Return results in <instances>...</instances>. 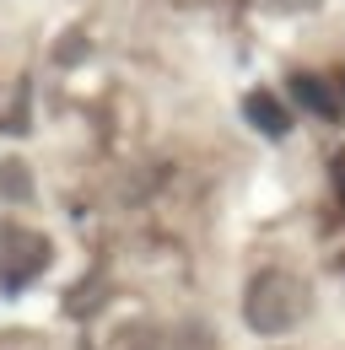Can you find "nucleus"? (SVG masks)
Segmentation results:
<instances>
[{"label":"nucleus","mask_w":345,"mask_h":350,"mask_svg":"<svg viewBox=\"0 0 345 350\" xmlns=\"http://www.w3.org/2000/svg\"><path fill=\"white\" fill-rule=\"evenodd\" d=\"M243 318H248L254 334H286L307 318V286L286 269H264L243 291Z\"/></svg>","instance_id":"f257e3e1"},{"label":"nucleus","mask_w":345,"mask_h":350,"mask_svg":"<svg viewBox=\"0 0 345 350\" xmlns=\"http://www.w3.org/2000/svg\"><path fill=\"white\" fill-rule=\"evenodd\" d=\"M49 259H54L49 237H38V232H11V237H5V254H0V286H5V291L33 286L43 269H49Z\"/></svg>","instance_id":"f03ea898"},{"label":"nucleus","mask_w":345,"mask_h":350,"mask_svg":"<svg viewBox=\"0 0 345 350\" xmlns=\"http://www.w3.org/2000/svg\"><path fill=\"white\" fill-rule=\"evenodd\" d=\"M292 103L297 108H307V113H318V119H345V103H340V92L329 87V81H318V76H307V70H297L292 76Z\"/></svg>","instance_id":"7ed1b4c3"},{"label":"nucleus","mask_w":345,"mask_h":350,"mask_svg":"<svg viewBox=\"0 0 345 350\" xmlns=\"http://www.w3.org/2000/svg\"><path fill=\"white\" fill-rule=\"evenodd\" d=\"M243 113H248V124H254V130H264V135H286V130H292L286 103H281L275 92H264V87L243 97Z\"/></svg>","instance_id":"20e7f679"},{"label":"nucleus","mask_w":345,"mask_h":350,"mask_svg":"<svg viewBox=\"0 0 345 350\" xmlns=\"http://www.w3.org/2000/svg\"><path fill=\"white\" fill-rule=\"evenodd\" d=\"M0 200H11V205L33 200V173H27L22 157H5V162H0Z\"/></svg>","instance_id":"39448f33"},{"label":"nucleus","mask_w":345,"mask_h":350,"mask_svg":"<svg viewBox=\"0 0 345 350\" xmlns=\"http://www.w3.org/2000/svg\"><path fill=\"white\" fill-rule=\"evenodd\" d=\"M172 350H221V345H216L211 323H183V329L172 334Z\"/></svg>","instance_id":"423d86ee"},{"label":"nucleus","mask_w":345,"mask_h":350,"mask_svg":"<svg viewBox=\"0 0 345 350\" xmlns=\"http://www.w3.org/2000/svg\"><path fill=\"white\" fill-rule=\"evenodd\" d=\"M119 350H157V334H151L146 323H129L125 340H119Z\"/></svg>","instance_id":"0eeeda50"},{"label":"nucleus","mask_w":345,"mask_h":350,"mask_svg":"<svg viewBox=\"0 0 345 350\" xmlns=\"http://www.w3.org/2000/svg\"><path fill=\"white\" fill-rule=\"evenodd\" d=\"M329 178H335V194H340V205H345V157L329 162Z\"/></svg>","instance_id":"6e6552de"},{"label":"nucleus","mask_w":345,"mask_h":350,"mask_svg":"<svg viewBox=\"0 0 345 350\" xmlns=\"http://www.w3.org/2000/svg\"><path fill=\"white\" fill-rule=\"evenodd\" d=\"M270 5H275V11H313L318 0H270Z\"/></svg>","instance_id":"1a4fd4ad"},{"label":"nucleus","mask_w":345,"mask_h":350,"mask_svg":"<svg viewBox=\"0 0 345 350\" xmlns=\"http://www.w3.org/2000/svg\"><path fill=\"white\" fill-rule=\"evenodd\" d=\"M340 92H345V65H340Z\"/></svg>","instance_id":"9d476101"},{"label":"nucleus","mask_w":345,"mask_h":350,"mask_svg":"<svg viewBox=\"0 0 345 350\" xmlns=\"http://www.w3.org/2000/svg\"><path fill=\"white\" fill-rule=\"evenodd\" d=\"M340 269H345V259H340Z\"/></svg>","instance_id":"9b49d317"}]
</instances>
